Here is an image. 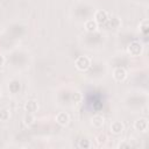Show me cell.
<instances>
[{"instance_id": "obj_4", "label": "cell", "mask_w": 149, "mask_h": 149, "mask_svg": "<svg viewBox=\"0 0 149 149\" xmlns=\"http://www.w3.org/2000/svg\"><path fill=\"white\" fill-rule=\"evenodd\" d=\"M108 19H109L108 13H107L106 10H104V9H98V10H95L94 16H93V20H94L98 24H104V23H106Z\"/></svg>"}, {"instance_id": "obj_20", "label": "cell", "mask_w": 149, "mask_h": 149, "mask_svg": "<svg viewBox=\"0 0 149 149\" xmlns=\"http://www.w3.org/2000/svg\"><path fill=\"white\" fill-rule=\"evenodd\" d=\"M5 62H6V58H5V56L0 54V66H2V65L5 64Z\"/></svg>"}, {"instance_id": "obj_14", "label": "cell", "mask_w": 149, "mask_h": 149, "mask_svg": "<svg viewBox=\"0 0 149 149\" xmlns=\"http://www.w3.org/2000/svg\"><path fill=\"white\" fill-rule=\"evenodd\" d=\"M107 22H108V24H109V28H113V29L119 28V27H120V24H121L120 19H119V17H116V16H113V17L108 19V20H107Z\"/></svg>"}, {"instance_id": "obj_7", "label": "cell", "mask_w": 149, "mask_h": 149, "mask_svg": "<svg viewBox=\"0 0 149 149\" xmlns=\"http://www.w3.org/2000/svg\"><path fill=\"white\" fill-rule=\"evenodd\" d=\"M56 122H57L59 126L65 127V126H68L69 122H70V115H69L68 113H65V112H59V113L56 115Z\"/></svg>"}, {"instance_id": "obj_18", "label": "cell", "mask_w": 149, "mask_h": 149, "mask_svg": "<svg viewBox=\"0 0 149 149\" xmlns=\"http://www.w3.org/2000/svg\"><path fill=\"white\" fill-rule=\"evenodd\" d=\"M106 140H107V136H106L105 134H99V135L95 137V141H97L98 144H102V143H105Z\"/></svg>"}, {"instance_id": "obj_13", "label": "cell", "mask_w": 149, "mask_h": 149, "mask_svg": "<svg viewBox=\"0 0 149 149\" xmlns=\"http://www.w3.org/2000/svg\"><path fill=\"white\" fill-rule=\"evenodd\" d=\"M139 29H140V31H141L142 34L147 35L148 31H149V21H148L147 19L142 20V21L140 22V24H139Z\"/></svg>"}, {"instance_id": "obj_11", "label": "cell", "mask_w": 149, "mask_h": 149, "mask_svg": "<svg viewBox=\"0 0 149 149\" xmlns=\"http://www.w3.org/2000/svg\"><path fill=\"white\" fill-rule=\"evenodd\" d=\"M20 88H21V83H20L17 79H13V80L9 81V84H8V90H9L10 93L15 94V93H17V92L20 91Z\"/></svg>"}, {"instance_id": "obj_21", "label": "cell", "mask_w": 149, "mask_h": 149, "mask_svg": "<svg viewBox=\"0 0 149 149\" xmlns=\"http://www.w3.org/2000/svg\"><path fill=\"white\" fill-rule=\"evenodd\" d=\"M0 98H1V90H0Z\"/></svg>"}, {"instance_id": "obj_5", "label": "cell", "mask_w": 149, "mask_h": 149, "mask_svg": "<svg viewBox=\"0 0 149 149\" xmlns=\"http://www.w3.org/2000/svg\"><path fill=\"white\" fill-rule=\"evenodd\" d=\"M148 127H149V123H148V120L146 118H140L137 119L135 122H134V128L137 130V132H141V133H146L148 130Z\"/></svg>"}, {"instance_id": "obj_19", "label": "cell", "mask_w": 149, "mask_h": 149, "mask_svg": "<svg viewBox=\"0 0 149 149\" xmlns=\"http://www.w3.org/2000/svg\"><path fill=\"white\" fill-rule=\"evenodd\" d=\"M129 147H130V143H129V142H127V141H122V142H120V143L118 144V148H120V149L129 148Z\"/></svg>"}, {"instance_id": "obj_3", "label": "cell", "mask_w": 149, "mask_h": 149, "mask_svg": "<svg viewBox=\"0 0 149 149\" xmlns=\"http://www.w3.org/2000/svg\"><path fill=\"white\" fill-rule=\"evenodd\" d=\"M127 76H128L127 70L125 68H122V66H118V68H115L113 70V78H114V80H116L119 83L125 81L127 79Z\"/></svg>"}, {"instance_id": "obj_17", "label": "cell", "mask_w": 149, "mask_h": 149, "mask_svg": "<svg viewBox=\"0 0 149 149\" xmlns=\"http://www.w3.org/2000/svg\"><path fill=\"white\" fill-rule=\"evenodd\" d=\"M91 146H92L91 144V141L87 140V139H81L78 142V147L80 149H88V148H91Z\"/></svg>"}, {"instance_id": "obj_10", "label": "cell", "mask_w": 149, "mask_h": 149, "mask_svg": "<svg viewBox=\"0 0 149 149\" xmlns=\"http://www.w3.org/2000/svg\"><path fill=\"white\" fill-rule=\"evenodd\" d=\"M98 23L93 20V19H90V20H87L85 23H84V28H85V30L87 31V33H94V31H97L98 30Z\"/></svg>"}, {"instance_id": "obj_8", "label": "cell", "mask_w": 149, "mask_h": 149, "mask_svg": "<svg viewBox=\"0 0 149 149\" xmlns=\"http://www.w3.org/2000/svg\"><path fill=\"white\" fill-rule=\"evenodd\" d=\"M125 130V125L121 121H113L111 123V133L114 135H120Z\"/></svg>"}, {"instance_id": "obj_9", "label": "cell", "mask_w": 149, "mask_h": 149, "mask_svg": "<svg viewBox=\"0 0 149 149\" xmlns=\"http://www.w3.org/2000/svg\"><path fill=\"white\" fill-rule=\"evenodd\" d=\"M105 123V118L101 115V114H95L91 118V125L94 127V128H101Z\"/></svg>"}, {"instance_id": "obj_16", "label": "cell", "mask_w": 149, "mask_h": 149, "mask_svg": "<svg viewBox=\"0 0 149 149\" xmlns=\"http://www.w3.org/2000/svg\"><path fill=\"white\" fill-rule=\"evenodd\" d=\"M10 119V111L8 108H2L0 109V121H8Z\"/></svg>"}, {"instance_id": "obj_12", "label": "cell", "mask_w": 149, "mask_h": 149, "mask_svg": "<svg viewBox=\"0 0 149 149\" xmlns=\"http://www.w3.org/2000/svg\"><path fill=\"white\" fill-rule=\"evenodd\" d=\"M35 121H36V118L33 113H27L23 118V123L26 126H33L35 123Z\"/></svg>"}, {"instance_id": "obj_15", "label": "cell", "mask_w": 149, "mask_h": 149, "mask_svg": "<svg viewBox=\"0 0 149 149\" xmlns=\"http://www.w3.org/2000/svg\"><path fill=\"white\" fill-rule=\"evenodd\" d=\"M71 100L73 104H79L83 100V94L80 91H73L71 93Z\"/></svg>"}, {"instance_id": "obj_2", "label": "cell", "mask_w": 149, "mask_h": 149, "mask_svg": "<svg viewBox=\"0 0 149 149\" xmlns=\"http://www.w3.org/2000/svg\"><path fill=\"white\" fill-rule=\"evenodd\" d=\"M142 51H143V45H142V43L139 42V41H132V42L128 44V47H127V52H128L130 56H133V57L140 56V55L142 54Z\"/></svg>"}, {"instance_id": "obj_1", "label": "cell", "mask_w": 149, "mask_h": 149, "mask_svg": "<svg viewBox=\"0 0 149 149\" xmlns=\"http://www.w3.org/2000/svg\"><path fill=\"white\" fill-rule=\"evenodd\" d=\"M91 58L88 56H78L74 61V66L79 71H86L91 68Z\"/></svg>"}, {"instance_id": "obj_6", "label": "cell", "mask_w": 149, "mask_h": 149, "mask_svg": "<svg viewBox=\"0 0 149 149\" xmlns=\"http://www.w3.org/2000/svg\"><path fill=\"white\" fill-rule=\"evenodd\" d=\"M23 109H24L26 113H33V114H35L38 111V102L36 100H28L24 104Z\"/></svg>"}]
</instances>
